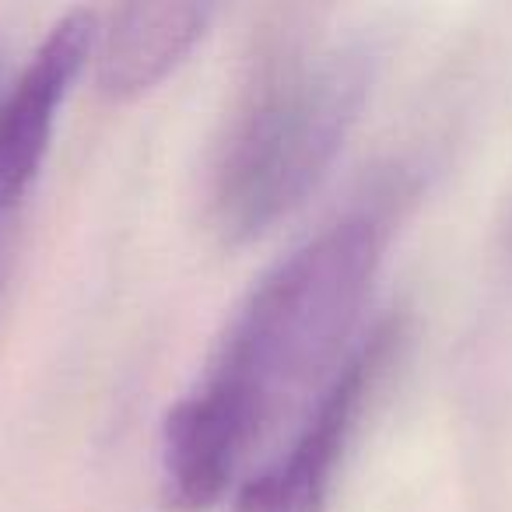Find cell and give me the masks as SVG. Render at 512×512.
Masks as SVG:
<instances>
[{
  "mask_svg": "<svg viewBox=\"0 0 512 512\" xmlns=\"http://www.w3.org/2000/svg\"><path fill=\"white\" fill-rule=\"evenodd\" d=\"M390 228L393 200L376 197L323 225L256 281L204 376L162 421L158 481L169 509H214L256 442L334 365L362 313Z\"/></svg>",
  "mask_w": 512,
  "mask_h": 512,
  "instance_id": "6da1fadb",
  "label": "cell"
},
{
  "mask_svg": "<svg viewBox=\"0 0 512 512\" xmlns=\"http://www.w3.org/2000/svg\"><path fill=\"white\" fill-rule=\"evenodd\" d=\"M372 81V53L309 8L260 25L207 169V218L225 242H249L323 183Z\"/></svg>",
  "mask_w": 512,
  "mask_h": 512,
  "instance_id": "7a4b0ae2",
  "label": "cell"
},
{
  "mask_svg": "<svg viewBox=\"0 0 512 512\" xmlns=\"http://www.w3.org/2000/svg\"><path fill=\"white\" fill-rule=\"evenodd\" d=\"M400 320L372 327L330 372L302 428L281 456L235 488L225 512H323L365 404L393 362Z\"/></svg>",
  "mask_w": 512,
  "mask_h": 512,
  "instance_id": "3957f363",
  "label": "cell"
},
{
  "mask_svg": "<svg viewBox=\"0 0 512 512\" xmlns=\"http://www.w3.org/2000/svg\"><path fill=\"white\" fill-rule=\"evenodd\" d=\"M95 32L92 11H67L0 92V260L11 221L46 162L67 92L92 60Z\"/></svg>",
  "mask_w": 512,
  "mask_h": 512,
  "instance_id": "277c9868",
  "label": "cell"
},
{
  "mask_svg": "<svg viewBox=\"0 0 512 512\" xmlns=\"http://www.w3.org/2000/svg\"><path fill=\"white\" fill-rule=\"evenodd\" d=\"M211 8L204 4H130L116 8L95 36V85L106 99L130 102L158 88L200 43Z\"/></svg>",
  "mask_w": 512,
  "mask_h": 512,
  "instance_id": "5b68a950",
  "label": "cell"
},
{
  "mask_svg": "<svg viewBox=\"0 0 512 512\" xmlns=\"http://www.w3.org/2000/svg\"><path fill=\"white\" fill-rule=\"evenodd\" d=\"M0 92H4V50H0Z\"/></svg>",
  "mask_w": 512,
  "mask_h": 512,
  "instance_id": "8992f818",
  "label": "cell"
}]
</instances>
